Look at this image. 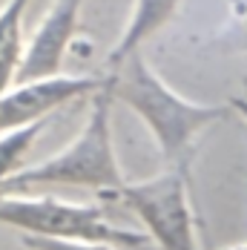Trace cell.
<instances>
[{
  "label": "cell",
  "mask_w": 247,
  "mask_h": 250,
  "mask_svg": "<svg viewBox=\"0 0 247 250\" xmlns=\"http://www.w3.org/2000/svg\"><path fill=\"white\" fill-rule=\"evenodd\" d=\"M178 3H181V0H135L132 15H129V23H126V29H124V35L118 38V43L109 49L106 66L115 69V66L124 63L132 52L141 49V43L149 41V38L175 15Z\"/></svg>",
  "instance_id": "obj_7"
},
{
  "label": "cell",
  "mask_w": 247,
  "mask_h": 250,
  "mask_svg": "<svg viewBox=\"0 0 247 250\" xmlns=\"http://www.w3.org/2000/svg\"><path fill=\"white\" fill-rule=\"evenodd\" d=\"M0 225L29 236L72 239V242H109V245H144L149 236L106 222L98 204H75L55 196L9 193L0 196Z\"/></svg>",
  "instance_id": "obj_3"
},
{
  "label": "cell",
  "mask_w": 247,
  "mask_h": 250,
  "mask_svg": "<svg viewBox=\"0 0 247 250\" xmlns=\"http://www.w3.org/2000/svg\"><path fill=\"white\" fill-rule=\"evenodd\" d=\"M103 81L106 78L61 75V72L49 78H35V81H18L6 92H0V132L49 121L55 109L98 92Z\"/></svg>",
  "instance_id": "obj_5"
},
{
  "label": "cell",
  "mask_w": 247,
  "mask_h": 250,
  "mask_svg": "<svg viewBox=\"0 0 247 250\" xmlns=\"http://www.w3.org/2000/svg\"><path fill=\"white\" fill-rule=\"evenodd\" d=\"M43 124H46V121H38V124H26V126H18V129L0 132V196H3L6 178L15 173V170H21L26 152L32 150V144H35V138L41 135Z\"/></svg>",
  "instance_id": "obj_8"
},
{
  "label": "cell",
  "mask_w": 247,
  "mask_h": 250,
  "mask_svg": "<svg viewBox=\"0 0 247 250\" xmlns=\"http://www.w3.org/2000/svg\"><path fill=\"white\" fill-rule=\"evenodd\" d=\"M23 248L29 250H118L109 242H72V239H49V236H29L23 233Z\"/></svg>",
  "instance_id": "obj_9"
},
{
  "label": "cell",
  "mask_w": 247,
  "mask_h": 250,
  "mask_svg": "<svg viewBox=\"0 0 247 250\" xmlns=\"http://www.w3.org/2000/svg\"><path fill=\"white\" fill-rule=\"evenodd\" d=\"M118 199L138 216L147 236L161 250H198L187 167L167 164V170L152 178L124 184Z\"/></svg>",
  "instance_id": "obj_4"
},
{
  "label": "cell",
  "mask_w": 247,
  "mask_h": 250,
  "mask_svg": "<svg viewBox=\"0 0 247 250\" xmlns=\"http://www.w3.org/2000/svg\"><path fill=\"white\" fill-rule=\"evenodd\" d=\"M227 104H230V109H236V112L247 121V98H230Z\"/></svg>",
  "instance_id": "obj_11"
},
{
  "label": "cell",
  "mask_w": 247,
  "mask_h": 250,
  "mask_svg": "<svg viewBox=\"0 0 247 250\" xmlns=\"http://www.w3.org/2000/svg\"><path fill=\"white\" fill-rule=\"evenodd\" d=\"M26 6H29V0H6V6L0 9V49L12 35L21 32Z\"/></svg>",
  "instance_id": "obj_10"
},
{
  "label": "cell",
  "mask_w": 247,
  "mask_h": 250,
  "mask_svg": "<svg viewBox=\"0 0 247 250\" xmlns=\"http://www.w3.org/2000/svg\"><path fill=\"white\" fill-rule=\"evenodd\" d=\"M83 0H55L46 12V18L35 29L32 41L26 43L18 81H35V78L58 75L63 66V58L69 52V43L78 29V15H81Z\"/></svg>",
  "instance_id": "obj_6"
},
{
  "label": "cell",
  "mask_w": 247,
  "mask_h": 250,
  "mask_svg": "<svg viewBox=\"0 0 247 250\" xmlns=\"http://www.w3.org/2000/svg\"><path fill=\"white\" fill-rule=\"evenodd\" d=\"M89 118L83 129L58 155L41 164L21 167L6 178L3 196L9 193H32L41 187H89L98 193H121L126 184L112 144V86L109 75L98 92L89 95Z\"/></svg>",
  "instance_id": "obj_2"
},
{
  "label": "cell",
  "mask_w": 247,
  "mask_h": 250,
  "mask_svg": "<svg viewBox=\"0 0 247 250\" xmlns=\"http://www.w3.org/2000/svg\"><path fill=\"white\" fill-rule=\"evenodd\" d=\"M224 250H247V245H233V248H224Z\"/></svg>",
  "instance_id": "obj_12"
},
{
  "label": "cell",
  "mask_w": 247,
  "mask_h": 250,
  "mask_svg": "<svg viewBox=\"0 0 247 250\" xmlns=\"http://www.w3.org/2000/svg\"><path fill=\"white\" fill-rule=\"evenodd\" d=\"M109 86L115 101L126 104L147 124L164 161L175 167H190L196 138L230 112V104H196L181 98L141 58V49L109 69Z\"/></svg>",
  "instance_id": "obj_1"
}]
</instances>
